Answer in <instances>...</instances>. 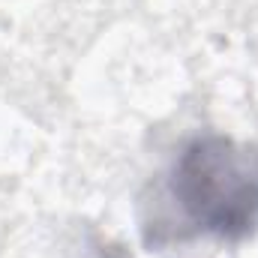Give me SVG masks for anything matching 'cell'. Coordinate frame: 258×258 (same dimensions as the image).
Here are the masks:
<instances>
[{"mask_svg":"<svg viewBox=\"0 0 258 258\" xmlns=\"http://www.w3.org/2000/svg\"><path fill=\"white\" fill-rule=\"evenodd\" d=\"M168 237L243 240L258 231V144L195 135L177 153L165 189Z\"/></svg>","mask_w":258,"mask_h":258,"instance_id":"obj_1","label":"cell"}]
</instances>
